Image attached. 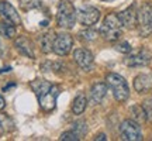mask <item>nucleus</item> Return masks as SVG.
Instances as JSON below:
<instances>
[{
	"instance_id": "a878e982",
	"label": "nucleus",
	"mask_w": 152,
	"mask_h": 141,
	"mask_svg": "<svg viewBox=\"0 0 152 141\" xmlns=\"http://www.w3.org/2000/svg\"><path fill=\"white\" fill-rule=\"evenodd\" d=\"M115 49L118 51V52H123V54H130L131 52V45L127 41H123V43H118L115 44Z\"/></svg>"
},
{
	"instance_id": "6ab92c4d",
	"label": "nucleus",
	"mask_w": 152,
	"mask_h": 141,
	"mask_svg": "<svg viewBox=\"0 0 152 141\" xmlns=\"http://www.w3.org/2000/svg\"><path fill=\"white\" fill-rule=\"evenodd\" d=\"M0 34L4 38H14L16 35V26L9 21H0Z\"/></svg>"
},
{
	"instance_id": "1a4fd4ad",
	"label": "nucleus",
	"mask_w": 152,
	"mask_h": 141,
	"mask_svg": "<svg viewBox=\"0 0 152 141\" xmlns=\"http://www.w3.org/2000/svg\"><path fill=\"white\" fill-rule=\"evenodd\" d=\"M152 59V55L149 51L147 49H140L134 52L132 55H128L127 58L124 59L125 65L130 66V68H137V66H147Z\"/></svg>"
},
{
	"instance_id": "20e7f679",
	"label": "nucleus",
	"mask_w": 152,
	"mask_h": 141,
	"mask_svg": "<svg viewBox=\"0 0 152 141\" xmlns=\"http://www.w3.org/2000/svg\"><path fill=\"white\" fill-rule=\"evenodd\" d=\"M56 23L61 28L71 30L76 23V9L69 0H61L56 14Z\"/></svg>"
},
{
	"instance_id": "f3484780",
	"label": "nucleus",
	"mask_w": 152,
	"mask_h": 141,
	"mask_svg": "<svg viewBox=\"0 0 152 141\" xmlns=\"http://www.w3.org/2000/svg\"><path fill=\"white\" fill-rule=\"evenodd\" d=\"M87 106V99L85 93H79L75 98L73 103H72V112L75 114H82L85 110H86Z\"/></svg>"
},
{
	"instance_id": "ddd939ff",
	"label": "nucleus",
	"mask_w": 152,
	"mask_h": 141,
	"mask_svg": "<svg viewBox=\"0 0 152 141\" xmlns=\"http://www.w3.org/2000/svg\"><path fill=\"white\" fill-rule=\"evenodd\" d=\"M134 87L138 93H147L152 87V76L147 73H140L134 79Z\"/></svg>"
},
{
	"instance_id": "f8f14e48",
	"label": "nucleus",
	"mask_w": 152,
	"mask_h": 141,
	"mask_svg": "<svg viewBox=\"0 0 152 141\" xmlns=\"http://www.w3.org/2000/svg\"><path fill=\"white\" fill-rule=\"evenodd\" d=\"M0 16L3 17L6 21L11 23V24H14V26H20V24H21L20 14L17 13V10L9 1H0Z\"/></svg>"
},
{
	"instance_id": "bb28decb",
	"label": "nucleus",
	"mask_w": 152,
	"mask_h": 141,
	"mask_svg": "<svg viewBox=\"0 0 152 141\" xmlns=\"http://www.w3.org/2000/svg\"><path fill=\"white\" fill-rule=\"evenodd\" d=\"M94 140L99 141V140H107V137H106V134H103V133H100V134H97V136L94 137Z\"/></svg>"
},
{
	"instance_id": "7ed1b4c3",
	"label": "nucleus",
	"mask_w": 152,
	"mask_h": 141,
	"mask_svg": "<svg viewBox=\"0 0 152 141\" xmlns=\"http://www.w3.org/2000/svg\"><path fill=\"white\" fill-rule=\"evenodd\" d=\"M106 81H107V86L111 89V92L114 95V99L120 102V103H123L125 102L128 96H130V89H128V83L125 81L124 78L118 73H107L106 76Z\"/></svg>"
},
{
	"instance_id": "39448f33",
	"label": "nucleus",
	"mask_w": 152,
	"mask_h": 141,
	"mask_svg": "<svg viewBox=\"0 0 152 141\" xmlns=\"http://www.w3.org/2000/svg\"><path fill=\"white\" fill-rule=\"evenodd\" d=\"M137 27L141 37H148L152 33V1H145L137 14Z\"/></svg>"
},
{
	"instance_id": "393cba45",
	"label": "nucleus",
	"mask_w": 152,
	"mask_h": 141,
	"mask_svg": "<svg viewBox=\"0 0 152 141\" xmlns=\"http://www.w3.org/2000/svg\"><path fill=\"white\" fill-rule=\"evenodd\" d=\"M79 35H80V38L86 40V41H92V40L97 37V33L94 30H85V31H80Z\"/></svg>"
},
{
	"instance_id": "412c9836",
	"label": "nucleus",
	"mask_w": 152,
	"mask_h": 141,
	"mask_svg": "<svg viewBox=\"0 0 152 141\" xmlns=\"http://www.w3.org/2000/svg\"><path fill=\"white\" fill-rule=\"evenodd\" d=\"M42 6V0H20V7L23 10H33Z\"/></svg>"
},
{
	"instance_id": "9d476101",
	"label": "nucleus",
	"mask_w": 152,
	"mask_h": 141,
	"mask_svg": "<svg viewBox=\"0 0 152 141\" xmlns=\"http://www.w3.org/2000/svg\"><path fill=\"white\" fill-rule=\"evenodd\" d=\"M73 59L77 65L80 66L82 69L85 70H90L93 68V62H94V58H93V54L86 48H77L75 49L73 52Z\"/></svg>"
},
{
	"instance_id": "c85d7f7f",
	"label": "nucleus",
	"mask_w": 152,
	"mask_h": 141,
	"mask_svg": "<svg viewBox=\"0 0 152 141\" xmlns=\"http://www.w3.org/2000/svg\"><path fill=\"white\" fill-rule=\"evenodd\" d=\"M103 1H113V0H103Z\"/></svg>"
},
{
	"instance_id": "b1692460",
	"label": "nucleus",
	"mask_w": 152,
	"mask_h": 141,
	"mask_svg": "<svg viewBox=\"0 0 152 141\" xmlns=\"http://www.w3.org/2000/svg\"><path fill=\"white\" fill-rule=\"evenodd\" d=\"M73 131L75 133H77L79 136H85L87 131V126L86 123L83 121V120H80V121H76V123H73Z\"/></svg>"
},
{
	"instance_id": "cd10ccee",
	"label": "nucleus",
	"mask_w": 152,
	"mask_h": 141,
	"mask_svg": "<svg viewBox=\"0 0 152 141\" xmlns=\"http://www.w3.org/2000/svg\"><path fill=\"white\" fill-rule=\"evenodd\" d=\"M6 106V100L3 99V96H0V110H3Z\"/></svg>"
},
{
	"instance_id": "423d86ee",
	"label": "nucleus",
	"mask_w": 152,
	"mask_h": 141,
	"mask_svg": "<svg viewBox=\"0 0 152 141\" xmlns=\"http://www.w3.org/2000/svg\"><path fill=\"white\" fill-rule=\"evenodd\" d=\"M120 137L124 141H141L142 133L141 127L135 120H124L120 126Z\"/></svg>"
},
{
	"instance_id": "4be33fe9",
	"label": "nucleus",
	"mask_w": 152,
	"mask_h": 141,
	"mask_svg": "<svg viewBox=\"0 0 152 141\" xmlns=\"http://www.w3.org/2000/svg\"><path fill=\"white\" fill-rule=\"evenodd\" d=\"M61 141H79L80 140V136L75 133V131H65V133H62L59 137Z\"/></svg>"
},
{
	"instance_id": "dca6fc26",
	"label": "nucleus",
	"mask_w": 152,
	"mask_h": 141,
	"mask_svg": "<svg viewBox=\"0 0 152 141\" xmlns=\"http://www.w3.org/2000/svg\"><path fill=\"white\" fill-rule=\"evenodd\" d=\"M56 37V34L54 31H48L45 33L42 37L39 38V45H41V51L45 52V54H49L51 51H54L52 47H54V40Z\"/></svg>"
},
{
	"instance_id": "f03ea898",
	"label": "nucleus",
	"mask_w": 152,
	"mask_h": 141,
	"mask_svg": "<svg viewBox=\"0 0 152 141\" xmlns=\"http://www.w3.org/2000/svg\"><path fill=\"white\" fill-rule=\"evenodd\" d=\"M100 34L106 41H110V43H114V41L121 38V35H123V24L120 21L118 14L110 13V14L106 16L103 24L100 27Z\"/></svg>"
},
{
	"instance_id": "f257e3e1",
	"label": "nucleus",
	"mask_w": 152,
	"mask_h": 141,
	"mask_svg": "<svg viewBox=\"0 0 152 141\" xmlns=\"http://www.w3.org/2000/svg\"><path fill=\"white\" fill-rule=\"evenodd\" d=\"M31 89L35 92L39 107L44 112H52L56 106V99L61 93V87L44 79H35L31 82Z\"/></svg>"
},
{
	"instance_id": "aec40b11",
	"label": "nucleus",
	"mask_w": 152,
	"mask_h": 141,
	"mask_svg": "<svg viewBox=\"0 0 152 141\" xmlns=\"http://www.w3.org/2000/svg\"><path fill=\"white\" fill-rule=\"evenodd\" d=\"M130 112H131V116H132V120H135L138 124L145 123V120H147V114H145V112H144L142 106H132Z\"/></svg>"
},
{
	"instance_id": "0eeeda50",
	"label": "nucleus",
	"mask_w": 152,
	"mask_h": 141,
	"mask_svg": "<svg viewBox=\"0 0 152 141\" xmlns=\"http://www.w3.org/2000/svg\"><path fill=\"white\" fill-rule=\"evenodd\" d=\"M99 18H100V10L93 6H82L76 10V20L82 26L92 27L93 24L99 21Z\"/></svg>"
},
{
	"instance_id": "a211bd4d",
	"label": "nucleus",
	"mask_w": 152,
	"mask_h": 141,
	"mask_svg": "<svg viewBox=\"0 0 152 141\" xmlns=\"http://www.w3.org/2000/svg\"><path fill=\"white\" fill-rule=\"evenodd\" d=\"M14 130V121L6 113L0 112V134H7Z\"/></svg>"
},
{
	"instance_id": "5701e85b",
	"label": "nucleus",
	"mask_w": 152,
	"mask_h": 141,
	"mask_svg": "<svg viewBox=\"0 0 152 141\" xmlns=\"http://www.w3.org/2000/svg\"><path fill=\"white\" fill-rule=\"evenodd\" d=\"M142 109L147 114V119L152 123V98H147L142 102Z\"/></svg>"
},
{
	"instance_id": "4468645a",
	"label": "nucleus",
	"mask_w": 152,
	"mask_h": 141,
	"mask_svg": "<svg viewBox=\"0 0 152 141\" xmlns=\"http://www.w3.org/2000/svg\"><path fill=\"white\" fill-rule=\"evenodd\" d=\"M106 93H107V85L106 83H103V82L94 83L92 86V89H90V102L93 104L102 103V100L104 99Z\"/></svg>"
},
{
	"instance_id": "6e6552de",
	"label": "nucleus",
	"mask_w": 152,
	"mask_h": 141,
	"mask_svg": "<svg viewBox=\"0 0 152 141\" xmlns=\"http://www.w3.org/2000/svg\"><path fill=\"white\" fill-rule=\"evenodd\" d=\"M72 45H73V38H72L71 34L68 33H61L56 34V37L54 40V52L59 57H65L71 52Z\"/></svg>"
},
{
	"instance_id": "2eb2a0df",
	"label": "nucleus",
	"mask_w": 152,
	"mask_h": 141,
	"mask_svg": "<svg viewBox=\"0 0 152 141\" xmlns=\"http://www.w3.org/2000/svg\"><path fill=\"white\" fill-rule=\"evenodd\" d=\"M14 45H16L17 51H18L20 54L26 55V57L31 58V59H34V58H35V54H34V49H33V44H31V41H30V40H27L26 37L17 38L16 43H14Z\"/></svg>"
},
{
	"instance_id": "9b49d317",
	"label": "nucleus",
	"mask_w": 152,
	"mask_h": 141,
	"mask_svg": "<svg viewBox=\"0 0 152 141\" xmlns=\"http://www.w3.org/2000/svg\"><path fill=\"white\" fill-rule=\"evenodd\" d=\"M137 14H138V10H137L135 4H131L130 7H127L125 10H123L121 13H118V18L123 27L127 28V30H132V28L137 27Z\"/></svg>"
}]
</instances>
